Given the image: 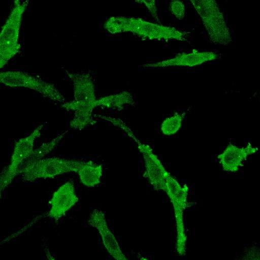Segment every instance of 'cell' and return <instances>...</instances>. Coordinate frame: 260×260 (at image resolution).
I'll list each match as a JSON object with an SVG mask.
<instances>
[{
	"label": "cell",
	"mask_w": 260,
	"mask_h": 260,
	"mask_svg": "<svg viewBox=\"0 0 260 260\" xmlns=\"http://www.w3.org/2000/svg\"><path fill=\"white\" fill-rule=\"evenodd\" d=\"M66 72L73 83L74 100L63 103L61 106L68 111L75 112L70 125L72 128L81 131L95 122L92 118V110L96 107L97 100L93 81L89 73Z\"/></svg>",
	"instance_id": "cell-1"
},
{
	"label": "cell",
	"mask_w": 260,
	"mask_h": 260,
	"mask_svg": "<svg viewBox=\"0 0 260 260\" xmlns=\"http://www.w3.org/2000/svg\"><path fill=\"white\" fill-rule=\"evenodd\" d=\"M104 27L112 34L131 32L150 40L185 41L187 37V33L175 27L154 23L135 17H110L105 23Z\"/></svg>",
	"instance_id": "cell-2"
},
{
	"label": "cell",
	"mask_w": 260,
	"mask_h": 260,
	"mask_svg": "<svg viewBox=\"0 0 260 260\" xmlns=\"http://www.w3.org/2000/svg\"><path fill=\"white\" fill-rule=\"evenodd\" d=\"M188 1L200 17L210 41L216 45L229 44L232 36L216 0Z\"/></svg>",
	"instance_id": "cell-3"
},
{
	"label": "cell",
	"mask_w": 260,
	"mask_h": 260,
	"mask_svg": "<svg viewBox=\"0 0 260 260\" xmlns=\"http://www.w3.org/2000/svg\"><path fill=\"white\" fill-rule=\"evenodd\" d=\"M82 161L69 160L57 157L24 161L19 174L25 181L32 182L40 178L54 177L70 172H77Z\"/></svg>",
	"instance_id": "cell-4"
},
{
	"label": "cell",
	"mask_w": 260,
	"mask_h": 260,
	"mask_svg": "<svg viewBox=\"0 0 260 260\" xmlns=\"http://www.w3.org/2000/svg\"><path fill=\"white\" fill-rule=\"evenodd\" d=\"M102 118L120 127L134 140L143 155L146 175L150 183L155 189L165 191L167 186V177L170 174L165 168L150 146L141 142L121 120L106 116H103Z\"/></svg>",
	"instance_id": "cell-5"
},
{
	"label": "cell",
	"mask_w": 260,
	"mask_h": 260,
	"mask_svg": "<svg viewBox=\"0 0 260 260\" xmlns=\"http://www.w3.org/2000/svg\"><path fill=\"white\" fill-rule=\"evenodd\" d=\"M188 190V187L186 184L181 186L170 174L167 177L165 191L173 206L177 231L176 249L178 254L181 256L185 255L186 252L187 236L183 213L186 207Z\"/></svg>",
	"instance_id": "cell-6"
},
{
	"label": "cell",
	"mask_w": 260,
	"mask_h": 260,
	"mask_svg": "<svg viewBox=\"0 0 260 260\" xmlns=\"http://www.w3.org/2000/svg\"><path fill=\"white\" fill-rule=\"evenodd\" d=\"M0 81L10 87L29 88L53 101L65 102L64 98L53 84L21 71L2 72L0 73Z\"/></svg>",
	"instance_id": "cell-7"
},
{
	"label": "cell",
	"mask_w": 260,
	"mask_h": 260,
	"mask_svg": "<svg viewBox=\"0 0 260 260\" xmlns=\"http://www.w3.org/2000/svg\"><path fill=\"white\" fill-rule=\"evenodd\" d=\"M43 125L38 126L28 136L20 139L14 146L10 163L1 177V191L2 192L19 174L23 162L31 155L34 150L35 140L41 135Z\"/></svg>",
	"instance_id": "cell-8"
},
{
	"label": "cell",
	"mask_w": 260,
	"mask_h": 260,
	"mask_svg": "<svg viewBox=\"0 0 260 260\" xmlns=\"http://www.w3.org/2000/svg\"><path fill=\"white\" fill-rule=\"evenodd\" d=\"M23 10V5L16 6L3 28L1 35V68L17 53L20 48L18 34Z\"/></svg>",
	"instance_id": "cell-9"
},
{
	"label": "cell",
	"mask_w": 260,
	"mask_h": 260,
	"mask_svg": "<svg viewBox=\"0 0 260 260\" xmlns=\"http://www.w3.org/2000/svg\"><path fill=\"white\" fill-rule=\"evenodd\" d=\"M219 55L212 51H198L194 50L189 53H182L175 56L154 63L143 65L148 68H162L168 67H194L209 61L217 59Z\"/></svg>",
	"instance_id": "cell-10"
},
{
	"label": "cell",
	"mask_w": 260,
	"mask_h": 260,
	"mask_svg": "<svg viewBox=\"0 0 260 260\" xmlns=\"http://www.w3.org/2000/svg\"><path fill=\"white\" fill-rule=\"evenodd\" d=\"M88 223L91 226L98 230L104 247L113 258L117 260L127 259L115 237L108 226L105 214L101 210L94 209L92 211Z\"/></svg>",
	"instance_id": "cell-11"
},
{
	"label": "cell",
	"mask_w": 260,
	"mask_h": 260,
	"mask_svg": "<svg viewBox=\"0 0 260 260\" xmlns=\"http://www.w3.org/2000/svg\"><path fill=\"white\" fill-rule=\"evenodd\" d=\"M78 200L74 183L66 182L53 193L48 216L57 222Z\"/></svg>",
	"instance_id": "cell-12"
},
{
	"label": "cell",
	"mask_w": 260,
	"mask_h": 260,
	"mask_svg": "<svg viewBox=\"0 0 260 260\" xmlns=\"http://www.w3.org/2000/svg\"><path fill=\"white\" fill-rule=\"evenodd\" d=\"M257 150V147H252L250 143L246 147H242L229 143L217 157L224 171L235 172L239 171L248 156L255 153Z\"/></svg>",
	"instance_id": "cell-13"
},
{
	"label": "cell",
	"mask_w": 260,
	"mask_h": 260,
	"mask_svg": "<svg viewBox=\"0 0 260 260\" xmlns=\"http://www.w3.org/2000/svg\"><path fill=\"white\" fill-rule=\"evenodd\" d=\"M103 166L90 160L82 161L77 173L80 182L85 186L93 187L101 182Z\"/></svg>",
	"instance_id": "cell-14"
},
{
	"label": "cell",
	"mask_w": 260,
	"mask_h": 260,
	"mask_svg": "<svg viewBox=\"0 0 260 260\" xmlns=\"http://www.w3.org/2000/svg\"><path fill=\"white\" fill-rule=\"evenodd\" d=\"M134 103L132 94L125 91L97 99L96 107L103 106L120 109L126 105H132Z\"/></svg>",
	"instance_id": "cell-15"
},
{
	"label": "cell",
	"mask_w": 260,
	"mask_h": 260,
	"mask_svg": "<svg viewBox=\"0 0 260 260\" xmlns=\"http://www.w3.org/2000/svg\"><path fill=\"white\" fill-rule=\"evenodd\" d=\"M184 115L181 113H175L172 116L166 118L161 123L160 130L165 136L175 134L181 128Z\"/></svg>",
	"instance_id": "cell-16"
},
{
	"label": "cell",
	"mask_w": 260,
	"mask_h": 260,
	"mask_svg": "<svg viewBox=\"0 0 260 260\" xmlns=\"http://www.w3.org/2000/svg\"><path fill=\"white\" fill-rule=\"evenodd\" d=\"M68 131V130L64 132L50 142L44 143L38 148L34 149L31 155L25 161H32L42 159L57 145Z\"/></svg>",
	"instance_id": "cell-17"
},
{
	"label": "cell",
	"mask_w": 260,
	"mask_h": 260,
	"mask_svg": "<svg viewBox=\"0 0 260 260\" xmlns=\"http://www.w3.org/2000/svg\"><path fill=\"white\" fill-rule=\"evenodd\" d=\"M169 8L172 15L178 20H181L185 17V8L182 1L180 0H171Z\"/></svg>",
	"instance_id": "cell-18"
},
{
	"label": "cell",
	"mask_w": 260,
	"mask_h": 260,
	"mask_svg": "<svg viewBox=\"0 0 260 260\" xmlns=\"http://www.w3.org/2000/svg\"><path fill=\"white\" fill-rule=\"evenodd\" d=\"M136 2L139 4H144L147 8L152 17L156 21H159L156 6V0H136Z\"/></svg>",
	"instance_id": "cell-19"
}]
</instances>
